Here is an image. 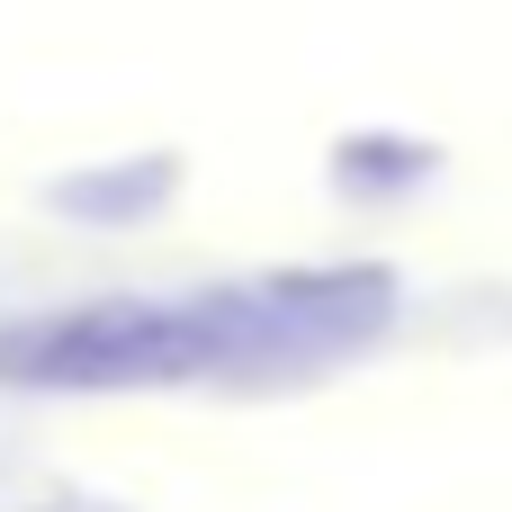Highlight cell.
I'll return each mask as SVG.
<instances>
[{"mask_svg":"<svg viewBox=\"0 0 512 512\" xmlns=\"http://www.w3.org/2000/svg\"><path fill=\"white\" fill-rule=\"evenodd\" d=\"M234 351H243L234 297H207V306L117 297V306H72V315L0 333V378H18V387H171Z\"/></svg>","mask_w":512,"mask_h":512,"instance_id":"6da1fadb","label":"cell"}]
</instances>
